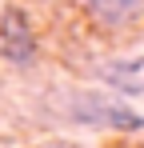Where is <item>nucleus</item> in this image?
<instances>
[{"label":"nucleus","instance_id":"4","mask_svg":"<svg viewBox=\"0 0 144 148\" xmlns=\"http://www.w3.org/2000/svg\"><path fill=\"white\" fill-rule=\"evenodd\" d=\"M96 76L116 92V96H144V56H116L104 60Z\"/></svg>","mask_w":144,"mask_h":148},{"label":"nucleus","instance_id":"5","mask_svg":"<svg viewBox=\"0 0 144 148\" xmlns=\"http://www.w3.org/2000/svg\"><path fill=\"white\" fill-rule=\"evenodd\" d=\"M36 148H76V144H68V140H48V144H36Z\"/></svg>","mask_w":144,"mask_h":148},{"label":"nucleus","instance_id":"2","mask_svg":"<svg viewBox=\"0 0 144 148\" xmlns=\"http://www.w3.org/2000/svg\"><path fill=\"white\" fill-rule=\"evenodd\" d=\"M0 56L12 68H32L36 56H40V40H36L32 16L20 4H4L0 8Z\"/></svg>","mask_w":144,"mask_h":148},{"label":"nucleus","instance_id":"3","mask_svg":"<svg viewBox=\"0 0 144 148\" xmlns=\"http://www.w3.org/2000/svg\"><path fill=\"white\" fill-rule=\"evenodd\" d=\"M76 4L104 32H128L144 20V0H76Z\"/></svg>","mask_w":144,"mask_h":148},{"label":"nucleus","instance_id":"1","mask_svg":"<svg viewBox=\"0 0 144 148\" xmlns=\"http://www.w3.org/2000/svg\"><path fill=\"white\" fill-rule=\"evenodd\" d=\"M68 116L80 120V124H92V128H108V132H116V136L144 132V116L132 104H124L116 92H112V96H108V92H76Z\"/></svg>","mask_w":144,"mask_h":148}]
</instances>
